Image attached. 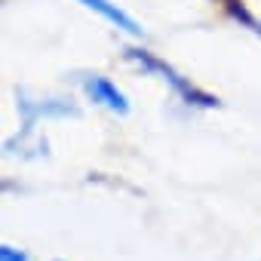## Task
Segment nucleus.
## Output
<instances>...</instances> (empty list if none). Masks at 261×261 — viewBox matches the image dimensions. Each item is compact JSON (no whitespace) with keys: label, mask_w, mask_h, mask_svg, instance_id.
<instances>
[{"label":"nucleus","mask_w":261,"mask_h":261,"mask_svg":"<svg viewBox=\"0 0 261 261\" xmlns=\"http://www.w3.org/2000/svg\"><path fill=\"white\" fill-rule=\"evenodd\" d=\"M0 261H28V255L13 249V246H4V249H0Z\"/></svg>","instance_id":"3"},{"label":"nucleus","mask_w":261,"mask_h":261,"mask_svg":"<svg viewBox=\"0 0 261 261\" xmlns=\"http://www.w3.org/2000/svg\"><path fill=\"white\" fill-rule=\"evenodd\" d=\"M80 7H86V10H92V13H98L105 22H111L114 28H120V31H126V34H133V37H139L142 34V28H139V22L129 16V13H123L117 4H111V0H77Z\"/></svg>","instance_id":"1"},{"label":"nucleus","mask_w":261,"mask_h":261,"mask_svg":"<svg viewBox=\"0 0 261 261\" xmlns=\"http://www.w3.org/2000/svg\"><path fill=\"white\" fill-rule=\"evenodd\" d=\"M86 92H89L92 101L105 105L108 111H117V114H126V111H129L126 95H123V92L117 89V83H111L108 77H89V80H86Z\"/></svg>","instance_id":"2"}]
</instances>
